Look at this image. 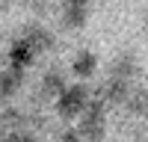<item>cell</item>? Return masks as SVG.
Segmentation results:
<instances>
[{
  "instance_id": "3957f363",
  "label": "cell",
  "mask_w": 148,
  "mask_h": 142,
  "mask_svg": "<svg viewBox=\"0 0 148 142\" xmlns=\"http://www.w3.org/2000/svg\"><path fill=\"white\" fill-rule=\"evenodd\" d=\"M127 106L133 113H148V92L145 89H133L127 95Z\"/></svg>"
},
{
  "instance_id": "8992f818",
  "label": "cell",
  "mask_w": 148,
  "mask_h": 142,
  "mask_svg": "<svg viewBox=\"0 0 148 142\" xmlns=\"http://www.w3.org/2000/svg\"><path fill=\"white\" fill-rule=\"evenodd\" d=\"M65 142H80V136H77V133H68V136H65Z\"/></svg>"
},
{
  "instance_id": "6da1fadb",
  "label": "cell",
  "mask_w": 148,
  "mask_h": 142,
  "mask_svg": "<svg viewBox=\"0 0 148 142\" xmlns=\"http://www.w3.org/2000/svg\"><path fill=\"white\" fill-rule=\"evenodd\" d=\"M83 104H86V92L80 89V86H74V89H68L65 95H62V113H80L83 110Z\"/></svg>"
},
{
  "instance_id": "7a4b0ae2",
  "label": "cell",
  "mask_w": 148,
  "mask_h": 142,
  "mask_svg": "<svg viewBox=\"0 0 148 142\" xmlns=\"http://www.w3.org/2000/svg\"><path fill=\"white\" fill-rule=\"evenodd\" d=\"M95 68H98V59H95L89 51H83L77 59H74V71H77L80 77H92V74H95Z\"/></svg>"
},
{
  "instance_id": "277c9868",
  "label": "cell",
  "mask_w": 148,
  "mask_h": 142,
  "mask_svg": "<svg viewBox=\"0 0 148 142\" xmlns=\"http://www.w3.org/2000/svg\"><path fill=\"white\" fill-rule=\"evenodd\" d=\"M83 130L89 136H101L104 133V115L98 113V110H92L89 115H86V124H83Z\"/></svg>"
},
{
  "instance_id": "52a82bcc",
  "label": "cell",
  "mask_w": 148,
  "mask_h": 142,
  "mask_svg": "<svg viewBox=\"0 0 148 142\" xmlns=\"http://www.w3.org/2000/svg\"><path fill=\"white\" fill-rule=\"evenodd\" d=\"M145 39H148V27H145Z\"/></svg>"
},
{
  "instance_id": "5b68a950",
  "label": "cell",
  "mask_w": 148,
  "mask_h": 142,
  "mask_svg": "<svg viewBox=\"0 0 148 142\" xmlns=\"http://www.w3.org/2000/svg\"><path fill=\"white\" fill-rule=\"evenodd\" d=\"M83 18H86V9H83V6H74V9H68V21H74V24H83Z\"/></svg>"
}]
</instances>
